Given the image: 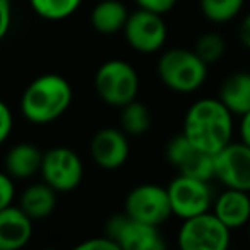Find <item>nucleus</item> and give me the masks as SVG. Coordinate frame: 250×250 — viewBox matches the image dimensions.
<instances>
[{"mask_svg": "<svg viewBox=\"0 0 250 250\" xmlns=\"http://www.w3.org/2000/svg\"><path fill=\"white\" fill-rule=\"evenodd\" d=\"M231 229L212 211L184 219L177 242L182 250H226Z\"/></svg>", "mask_w": 250, "mask_h": 250, "instance_id": "5", "label": "nucleus"}, {"mask_svg": "<svg viewBox=\"0 0 250 250\" xmlns=\"http://www.w3.org/2000/svg\"><path fill=\"white\" fill-rule=\"evenodd\" d=\"M57 194L48 184H33L24 188L19 197V208L31 219H43L50 216L57 208Z\"/></svg>", "mask_w": 250, "mask_h": 250, "instance_id": "18", "label": "nucleus"}, {"mask_svg": "<svg viewBox=\"0 0 250 250\" xmlns=\"http://www.w3.org/2000/svg\"><path fill=\"white\" fill-rule=\"evenodd\" d=\"M139 9H144V11L149 12H156V14H167L171 9L177 5L178 0H134Z\"/></svg>", "mask_w": 250, "mask_h": 250, "instance_id": "25", "label": "nucleus"}, {"mask_svg": "<svg viewBox=\"0 0 250 250\" xmlns=\"http://www.w3.org/2000/svg\"><path fill=\"white\" fill-rule=\"evenodd\" d=\"M72 103V86L59 74H43L24 89L21 113L31 124L55 122Z\"/></svg>", "mask_w": 250, "mask_h": 250, "instance_id": "2", "label": "nucleus"}, {"mask_svg": "<svg viewBox=\"0 0 250 250\" xmlns=\"http://www.w3.org/2000/svg\"><path fill=\"white\" fill-rule=\"evenodd\" d=\"M33 236V219L19 206L0 211V250H19Z\"/></svg>", "mask_w": 250, "mask_h": 250, "instance_id": "14", "label": "nucleus"}, {"mask_svg": "<svg viewBox=\"0 0 250 250\" xmlns=\"http://www.w3.org/2000/svg\"><path fill=\"white\" fill-rule=\"evenodd\" d=\"M249 238H250V221H249Z\"/></svg>", "mask_w": 250, "mask_h": 250, "instance_id": "31", "label": "nucleus"}, {"mask_svg": "<svg viewBox=\"0 0 250 250\" xmlns=\"http://www.w3.org/2000/svg\"><path fill=\"white\" fill-rule=\"evenodd\" d=\"M94 87L104 103L122 108L137 98L139 76L129 62L111 59L98 69L94 76Z\"/></svg>", "mask_w": 250, "mask_h": 250, "instance_id": "4", "label": "nucleus"}, {"mask_svg": "<svg viewBox=\"0 0 250 250\" xmlns=\"http://www.w3.org/2000/svg\"><path fill=\"white\" fill-rule=\"evenodd\" d=\"M238 36H240L242 45L250 50V14H247L245 18L242 19V22H240Z\"/></svg>", "mask_w": 250, "mask_h": 250, "instance_id": "29", "label": "nucleus"}, {"mask_svg": "<svg viewBox=\"0 0 250 250\" xmlns=\"http://www.w3.org/2000/svg\"><path fill=\"white\" fill-rule=\"evenodd\" d=\"M245 0H201L204 18L216 24H225L240 14Z\"/></svg>", "mask_w": 250, "mask_h": 250, "instance_id": "22", "label": "nucleus"}, {"mask_svg": "<svg viewBox=\"0 0 250 250\" xmlns=\"http://www.w3.org/2000/svg\"><path fill=\"white\" fill-rule=\"evenodd\" d=\"M240 139L250 146V111L242 115V122H240Z\"/></svg>", "mask_w": 250, "mask_h": 250, "instance_id": "30", "label": "nucleus"}, {"mask_svg": "<svg viewBox=\"0 0 250 250\" xmlns=\"http://www.w3.org/2000/svg\"><path fill=\"white\" fill-rule=\"evenodd\" d=\"M214 178L226 188L250 192V146L229 143L214 154Z\"/></svg>", "mask_w": 250, "mask_h": 250, "instance_id": "12", "label": "nucleus"}, {"mask_svg": "<svg viewBox=\"0 0 250 250\" xmlns=\"http://www.w3.org/2000/svg\"><path fill=\"white\" fill-rule=\"evenodd\" d=\"M93 161L103 170H118L129 160L130 146L124 130L104 127L93 136L89 144Z\"/></svg>", "mask_w": 250, "mask_h": 250, "instance_id": "13", "label": "nucleus"}, {"mask_svg": "<svg viewBox=\"0 0 250 250\" xmlns=\"http://www.w3.org/2000/svg\"><path fill=\"white\" fill-rule=\"evenodd\" d=\"M125 214L160 228L171 214L168 190L154 184L134 187L125 197Z\"/></svg>", "mask_w": 250, "mask_h": 250, "instance_id": "9", "label": "nucleus"}, {"mask_svg": "<svg viewBox=\"0 0 250 250\" xmlns=\"http://www.w3.org/2000/svg\"><path fill=\"white\" fill-rule=\"evenodd\" d=\"M212 212L229 229L242 228L250 221V195L238 188H226L212 201Z\"/></svg>", "mask_w": 250, "mask_h": 250, "instance_id": "15", "label": "nucleus"}, {"mask_svg": "<svg viewBox=\"0 0 250 250\" xmlns=\"http://www.w3.org/2000/svg\"><path fill=\"white\" fill-rule=\"evenodd\" d=\"M104 235L117 243L118 250H163L167 247L158 226L137 221L125 212L108 219Z\"/></svg>", "mask_w": 250, "mask_h": 250, "instance_id": "6", "label": "nucleus"}, {"mask_svg": "<svg viewBox=\"0 0 250 250\" xmlns=\"http://www.w3.org/2000/svg\"><path fill=\"white\" fill-rule=\"evenodd\" d=\"M158 76L175 93H194L208 77V63L194 50L173 48L158 60Z\"/></svg>", "mask_w": 250, "mask_h": 250, "instance_id": "3", "label": "nucleus"}, {"mask_svg": "<svg viewBox=\"0 0 250 250\" xmlns=\"http://www.w3.org/2000/svg\"><path fill=\"white\" fill-rule=\"evenodd\" d=\"M124 35L130 48L136 52L154 53L163 48L168 29L161 14L139 9L129 14V19L124 26Z\"/></svg>", "mask_w": 250, "mask_h": 250, "instance_id": "10", "label": "nucleus"}, {"mask_svg": "<svg viewBox=\"0 0 250 250\" xmlns=\"http://www.w3.org/2000/svg\"><path fill=\"white\" fill-rule=\"evenodd\" d=\"M120 127L129 136H143L151 127V111L146 104L134 100L122 106Z\"/></svg>", "mask_w": 250, "mask_h": 250, "instance_id": "20", "label": "nucleus"}, {"mask_svg": "<svg viewBox=\"0 0 250 250\" xmlns=\"http://www.w3.org/2000/svg\"><path fill=\"white\" fill-rule=\"evenodd\" d=\"M219 101L236 117L250 111V72L228 76L219 87Z\"/></svg>", "mask_w": 250, "mask_h": 250, "instance_id": "17", "label": "nucleus"}, {"mask_svg": "<svg viewBox=\"0 0 250 250\" xmlns=\"http://www.w3.org/2000/svg\"><path fill=\"white\" fill-rule=\"evenodd\" d=\"M182 134L199 149L216 154L231 143L233 113L219 98L199 100L187 110Z\"/></svg>", "mask_w": 250, "mask_h": 250, "instance_id": "1", "label": "nucleus"}, {"mask_svg": "<svg viewBox=\"0 0 250 250\" xmlns=\"http://www.w3.org/2000/svg\"><path fill=\"white\" fill-rule=\"evenodd\" d=\"M129 11L120 0H101L91 12V26L101 35H115L124 31Z\"/></svg>", "mask_w": 250, "mask_h": 250, "instance_id": "19", "label": "nucleus"}, {"mask_svg": "<svg viewBox=\"0 0 250 250\" xmlns=\"http://www.w3.org/2000/svg\"><path fill=\"white\" fill-rule=\"evenodd\" d=\"M40 173L43 182L57 192H70L83 182L84 167L76 151L59 146L43 153Z\"/></svg>", "mask_w": 250, "mask_h": 250, "instance_id": "7", "label": "nucleus"}, {"mask_svg": "<svg viewBox=\"0 0 250 250\" xmlns=\"http://www.w3.org/2000/svg\"><path fill=\"white\" fill-rule=\"evenodd\" d=\"M12 124H14V118H12L11 108L0 100V144H4L7 137L11 136Z\"/></svg>", "mask_w": 250, "mask_h": 250, "instance_id": "26", "label": "nucleus"}, {"mask_svg": "<svg viewBox=\"0 0 250 250\" xmlns=\"http://www.w3.org/2000/svg\"><path fill=\"white\" fill-rule=\"evenodd\" d=\"M77 250H118L117 243L113 242L111 238H108L106 235L103 236H94V238H89L86 242L79 243L76 247Z\"/></svg>", "mask_w": 250, "mask_h": 250, "instance_id": "27", "label": "nucleus"}, {"mask_svg": "<svg viewBox=\"0 0 250 250\" xmlns=\"http://www.w3.org/2000/svg\"><path fill=\"white\" fill-rule=\"evenodd\" d=\"M16 195L14 178L5 171H0V211L12 204Z\"/></svg>", "mask_w": 250, "mask_h": 250, "instance_id": "24", "label": "nucleus"}, {"mask_svg": "<svg viewBox=\"0 0 250 250\" xmlns=\"http://www.w3.org/2000/svg\"><path fill=\"white\" fill-rule=\"evenodd\" d=\"M194 52L204 60L206 63H214L225 53V40L216 33H206L195 43Z\"/></svg>", "mask_w": 250, "mask_h": 250, "instance_id": "23", "label": "nucleus"}, {"mask_svg": "<svg viewBox=\"0 0 250 250\" xmlns=\"http://www.w3.org/2000/svg\"><path fill=\"white\" fill-rule=\"evenodd\" d=\"M171 214L182 219L192 218L212 208V192L208 180L177 175L167 187Z\"/></svg>", "mask_w": 250, "mask_h": 250, "instance_id": "8", "label": "nucleus"}, {"mask_svg": "<svg viewBox=\"0 0 250 250\" xmlns=\"http://www.w3.org/2000/svg\"><path fill=\"white\" fill-rule=\"evenodd\" d=\"M42 161L43 153L36 146L29 143L16 144L5 154V173L11 175L12 178H18V180H24V178L40 173Z\"/></svg>", "mask_w": 250, "mask_h": 250, "instance_id": "16", "label": "nucleus"}, {"mask_svg": "<svg viewBox=\"0 0 250 250\" xmlns=\"http://www.w3.org/2000/svg\"><path fill=\"white\" fill-rule=\"evenodd\" d=\"M167 160L178 175L211 180L214 178V154L199 149L184 134H178L168 143Z\"/></svg>", "mask_w": 250, "mask_h": 250, "instance_id": "11", "label": "nucleus"}, {"mask_svg": "<svg viewBox=\"0 0 250 250\" xmlns=\"http://www.w3.org/2000/svg\"><path fill=\"white\" fill-rule=\"evenodd\" d=\"M83 0H29L33 11L46 21H62L77 11Z\"/></svg>", "mask_w": 250, "mask_h": 250, "instance_id": "21", "label": "nucleus"}, {"mask_svg": "<svg viewBox=\"0 0 250 250\" xmlns=\"http://www.w3.org/2000/svg\"><path fill=\"white\" fill-rule=\"evenodd\" d=\"M11 19H12L11 0H0V42L5 38L9 28H11Z\"/></svg>", "mask_w": 250, "mask_h": 250, "instance_id": "28", "label": "nucleus"}]
</instances>
